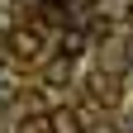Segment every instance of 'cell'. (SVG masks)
<instances>
[{
	"label": "cell",
	"mask_w": 133,
	"mask_h": 133,
	"mask_svg": "<svg viewBox=\"0 0 133 133\" xmlns=\"http://www.w3.org/2000/svg\"><path fill=\"white\" fill-rule=\"evenodd\" d=\"M5 38H10V52L14 57H24V62H38L43 57V33L38 29H10Z\"/></svg>",
	"instance_id": "cell-1"
},
{
	"label": "cell",
	"mask_w": 133,
	"mask_h": 133,
	"mask_svg": "<svg viewBox=\"0 0 133 133\" xmlns=\"http://www.w3.org/2000/svg\"><path fill=\"white\" fill-rule=\"evenodd\" d=\"M43 119H48V133H86V124H81V114H76V109H66V105L48 109Z\"/></svg>",
	"instance_id": "cell-2"
},
{
	"label": "cell",
	"mask_w": 133,
	"mask_h": 133,
	"mask_svg": "<svg viewBox=\"0 0 133 133\" xmlns=\"http://www.w3.org/2000/svg\"><path fill=\"white\" fill-rule=\"evenodd\" d=\"M43 81L48 86H66V81H71V57H52L43 66Z\"/></svg>",
	"instance_id": "cell-3"
},
{
	"label": "cell",
	"mask_w": 133,
	"mask_h": 133,
	"mask_svg": "<svg viewBox=\"0 0 133 133\" xmlns=\"http://www.w3.org/2000/svg\"><path fill=\"white\" fill-rule=\"evenodd\" d=\"M81 52H86V33H81V29H66L62 33V57H81Z\"/></svg>",
	"instance_id": "cell-4"
},
{
	"label": "cell",
	"mask_w": 133,
	"mask_h": 133,
	"mask_svg": "<svg viewBox=\"0 0 133 133\" xmlns=\"http://www.w3.org/2000/svg\"><path fill=\"white\" fill-rule=\"evenodd\" d=\"M90 90H95L100 105H114V100H119V90H114V81H109V76H95V81H90Z\"/></svg>",
	"instance_id": "cell-5"
},
{
	"label": "cell",
	"mask_w": 133,
	"mask_h": 133,
	"mask_svg": "<svg viewBox=\"0 0 133 133\" xmlns=\"http://www.w3.org/2000/svg\"><path fill=\"white\" fill-rule=\"evenodd\" d=\"M14 95H19V76H14V71H5V66H0V105H10Z\"/></svg>",
	"instance_id": "cell-6"
},
{
	"label": "cell",
	"mask_w": 133,
	"mask_h": 133,
	"mask_svg": "<svg viewBox=\"0 0 133 133\" xmlns=\"http://www.w3.org/2000/svg\"><path fill=\"white\" fill-rule=\"evenodd\" d=\"M14 133H48V119H43V114H29V119L14 128Z\"/></svg>",
	"instance_id": "cell-7"
},
{
	"label": "cell",
	"mask_w": 133,
	"mask_h": 133,
	"mask_svg": "<svg viewBox=\"0 0 133 133\" xmlns=\"http://www.w3.org/2000/svg\"><path fill=\"white\" fill-rule=\"evenodd\" d=\"M10 29H14V14H10V5H0V38H5Z\"/></svg>",
	"instance_id": "cell-8"
},
{
	"label": "cell",
	"mask_w": 133,
	"mask_h": 133,
	"mask_svg": "<svg viewBox=\"0 0 133 133\" xmlns=\"http://www.w3.org/2000/svg\"><path fill=\"white\" fill-rule=\"evenodd\" d=\"M5 57H10V48H5V43H0V66H5Z\"/></svg>",
	"instance_id": "cell-9"
},
{
	"label": "cell",
	"mask_w": 133,
	"mask_h": 133,
	"mask_svg": "<svg viewBox=\"0 0 133 133\" xmlns=\"http://www.w3.org/2000/svg\"><path fill=\"white\" fill-rule=\"evenodd\" d=\"M128 133H133V105H128Z\"/></svg>",
	"instance_id": "cell-10"
}]
</instances>
